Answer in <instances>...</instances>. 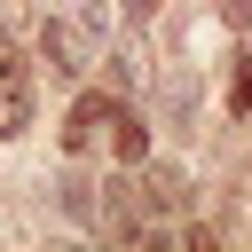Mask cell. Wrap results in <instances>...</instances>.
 Listing matches in <instances>:
<instances>
[{
    "label": "cell",
    "mask_w": 252,
    "mask_h": 252,
    "mask_svg": "<svg viewBox=\"0 0 252 252\" xmlns=\"http://www.w3.org/2000/svg\"><path fill=\"white\" fill-rule=\"evenodd\" d=\"M24 126H32V71H24V55L0 24V142H16Z\"/></svg>",
    "instance_id": "1"
},
{
    "label": "cell",
    "mask_w": 252,
    "mask_h": 252,
    "mask_svg": "<svg viewBox=\"0 0 252 252\" xmlns=\"http://www.w3.org/2000/svg\"><path fill=\"white\" fill-rule=\"evenodd\" d=\"M110 126H118V102L110 94H87L71 118H63V150L79 158V150H94V142H110Z\"/></svg>",
    "instance_id": "2"
},
{
    "label": "cell",
    "mask_w": 252,
    "mask_h": 252,
    "mask_svg": "<svg viewBox=\"0 0 252 252\" xmlns=\"http://www.w3.org/2000/svg\"><path fill=\"white\" fill-rule=\"evenodd\" d=\"M39 55H47V71H63V79H79L94 47H87V39H79V32L63 24V16H47V24H39Z\"/></svg>",
    "instance_id": "3"
},
{
    "label": "cell",
    "mask_w": 252,
    "mask_h": 252,
    "mask_svg": "<svg viewBox=\"0 0 252 252\" xmlns=\"http://www.w3.org/2000/svg\"><path fill=\"white\" fill-rule=\"evenodd\" d=\"M142 205L181 213V205H189V173H181V165H142Z\"/></svg>",
    "instance_id": "4"
},
{
    "label": "cell",
    "mask_w": 252,
    "mask_h": 252,
    "mask_svg": "<svg viewBox=\"0 0 252 252\" xmlns=\"http://www.w3.org/2000/svg\"><path fill=\"white\" fill-rule=\"evenodd\" d=\"M63 24H71V32H79V39L94 47V55H102V47H110V24H118V16H110V0H63Z\"/></svg>",
    "instance_id": "5"
},
{
    "label": "cell",
    "mask_w": 252,
    "mask_h": 252,
    "mask_svg": "<svg viewBox=\"0 0 252 252\" xmlns=\"http://www.w3.org/2000/svg\"><path fill=\"white\" fill-rule=\"evenodd\" d=\"M158 102H165V118L181 126V118L197 110V63H165V87H158Z\"/></svg>",
    "instance_id": "6"
},
{
    "label": "cell",
    "mask_w": 252,
    "mask_h": 252,
    "mask_svg": "<svg viewBox=\"0 0 252 252\" xmlns=\"http://www.w3.org/2000/svg\"><path fill=\"white\" fill-rule=\"evenodd\" d=\"M110 150H118L126 165H142V158H150V126H142L134 110H118V126H110Z\"/></svg>",
    "instance_id": "7"
},
{
    "label": "cell",
    "mask_w": 252,
    "mask_h": 252,
    "mask_svg": "<svg viewBox=\"0 0 252 252\" xmlns=\"http://www.w3.org/2000/svg\"><path fill=\"white\" fill-rule=\"evenodd\" d=\"M55 197H63V213H71V220H94V181L63 173V189H55Z\"/></svg>",
    "instance_id": "8"
},
{
    "label": "cell",
    "mask_w": 252,
    "mask_h": 252,
    "mask_svg": "<svg viewBox=\"0 0 252 252\" xmlns=\"http://www.w3.org/2000/svg\"><path fill=\"white\" fill-rule=\"evenodd\" d=\"M102 71H110V87H134V79H142V71H134V47H126V55L102 47Z\"/></svg>",
    "instance_id": "9"
},
{
    "label": "cell",
    "mask_w": 252,
    "mask_h": 252,
    "mask_svg": "<svg viewBox=\"0 0 252 252\" xmlns=\"http://www.w3.org/2000/svg\"><path fill=\"white\" fill-rule=\"evenodd\" d=\"M158 16V0H126V24H150Z\"/></svg>",
    "instance_id": "10"
},
{
    "label": "cell",
    "mask_w": 252,
    "mask_h": 252,
    "mask_svg": "<svg viewBox=\"0 0 252 252\" xmlns=\"http://www.w3.org/2000/svg\"><path fill=\"white\" fill-rule=\"evenodd\" d=\"M236 110H252V71H244V79H236Z\"/></svg>",
    "instance_id": "11"
},
{
    "label": "cell",
    "mask_w": 252,
    "mask_h": 252,
    "mask_svg": "<svg viewBox=\"0 0 252 252\" xmlns=\"http://www.w3.org/2000/svg\"><path fill=\"white\" fill-rule=\"evenodd\" d=\"M244 32H252V24H244Z\"/></svg>",
    "instance_id": "12"
}]
</instances>
